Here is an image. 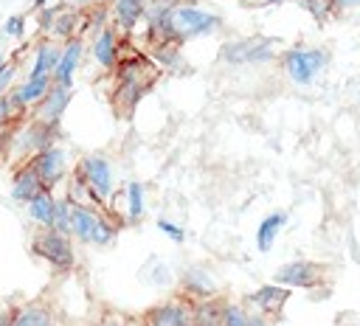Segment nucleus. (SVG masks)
Segmentation results:
<instances>
[{
  "mask_svg": "<svg viewBox=\"0 0 360 326\" xmlns=\"http://www.w3.org/2000/svg\"><path fill=\"white\" fill-rule=\"evenodd\" d=\"M124 39H127V37L110 22V25L93 31L90 45H87V53H90V59H93L104 73H112L115 65H118L121 56H124Z\"/></svg>",
  "mask_w": 360,
  "mask_h": 326,
  "instance_id": "nucleus-7",
  "label": "nucleus"
},
{
  "mask_svg": "<svg viewBox=\"0 0 360 326\" xmlns=\"http://www.w3.org/2000/svg\"><path fill=\"white\" fill-rule=\"evenodd\" d=\"M284 225H287V214L284 211H273V214H267L259 222V228H256V247H259V253H270L273 250V244H276V239H278Z\"/></svg>",
  "mask_w": 360,
  "mask_h": 326,
  "instance_id": "nucleus-23",
  "label": "nucleus"
},
{
  "mask_svg": "<svg viewBox=\"0 0 360 326\" xmlns=\"http://www.w3.org/2000/svg\"><path fill=\"white\" fill-rule=\"evenodd\" d=\"M84 53H87V45H84L82 37H73V39L62 42V59H59V65H56V70H53V76H51L53 84L73 87V76H76V70H79Z\"/></svg>",
  "mask_w": 360,
  "mask_h": 326,
  "instance_id": "nucleus-18",
  "label": "nucleus"
},
{
  "mask_svg": "<svg viewBox=\"0 0 360 326\" xmlns=\"http://www.w3.org/2000/svg\"><path fill=\"white\" fill-rule=\"evenodd\" d=\"M56 138H59V129L45 126V124H39V121L28 118V121H25L20 129H14L11 143L20 149L22 160H28V157H34L37 152H42V149L53 146V143H56Z\"/></svg>",
  "mask_w": 360,
  "mask_h": 326,
  "instance_id": "nucleus-11",
  "label": "nucleus"
},
{
  "mask_svg": "<svg viewBox=\"0 0 360 326\" xmlns=\"http://www.w3.org/2000/svg\"><path fill=\"white\" fill-rule=\"evenodd\" d=\"M335 3V11H354L360 8V0H332Z\"/></svg>",
  "mask_w": 360,
  "mask_h": 326,
  "instance_id": "nucleus-34",
  "label": "nucleus"
},
{
  "mask_svg": "<svg viewBox=\"0 0 360 326\" xmlns=\"http://www.w3.org/2000/svg\"><path fill=\"white\" fill-rule=\"evenodd\" d=\"M278 67L284 79L295 87H309L315 84L326 67H329V51L321 45H290L278 56Z\"/></svg>",
  "mask_w": 360,
  "mask_h": 326,
  "instance_id": "nucleus-2",
  "label": "nucleus"
},
{
  "mask_svg": "<svg viewBox=\"0 0 360 326\" xmlns=\"http://www.w3.org/2000/svg\"><path fill=\"white\" fill-rule=\"evenodd\" d=\"M56 0H34V11H39V8H45V6H53Z\"/></svg>",
  "mask_w": 360,
  "mask_h": 326,
  "instance_id": "nucleus-37",
  "label": "nucleus"
},
{
  "mask_svg": "<svg viewBox=\"0 0 360 326\" xmlns=\"http://www.w3.org/2000/svg\"><path fill=\"white\" fill-rule=\"evenodd\" d=\"M146 6H149V0H110V3H107V8H110V22H112L124 37H132V34L143 25Z\"/></svg>",
  "mask_w": 360,
  "mask_h": 326,
  "instance_id": "nucleus-16",
  "label": "nucleus"
},
{
  "mask_svg": "<svg viewBox=\"0 0 360 326\" xmlns=\"http://www.w3.org/2000/svg\"><path fill=\"white\" fill-rule=\"evenodd\" d=\"M6 62H8V59H6V56H3V53H0V70H3V67H6Z\"/></svg>",
  "mask_w": 360,
  "mask_h": 326,
  "instance_id": "nucleus-38",
  "label": "nucleus"
},
{
  "mask_svg": "<svg viewBox=\"0 0 360 326\" xmlns=\"http://www.w3.org/2000/svg\"><path fill=\"white\" fill-rule=\"evenodd\" d=\"M53 211H56V194H53L51 188L39 191V194L25 205V214H28V219H31L37 228H51Z\"/></svg>",
  "mask_w": 360,
  "mask_h": 326,
  "instance_id": "nucleus-22",
  "label": "nucleus"
},
{
  "mask_svg": "<svg viewBox=\"0 0 360 326\" xmlns=\"http://www.w3.org/2000/svg\"><path fill=\"white\" fill-rule=\"evenodd\" d=\"M248 326H273V320H270L267 315H259V312L250 309V323H248Z\"/></svg>",
  "mask_w": 360,
  "mask_h": 326,
  "instance_id": "nucleus-35",
  "label": "nucleus"
},
{
  "mask_svg": "<svg viewBox=\"0 0 360 326\" xmlns=\"http://www.w3.org/2000/svg\"><path fill=\"white\" fill-rule=\"evenodd\" d=\"M31 253L42 261H48L56 273H70L76 267V247L73 236L59 233L53 228H39L31 239Z\"/></svg>",
  "mask_w": 360,
  "mask_h": 326,
  "instance_id": "nucleus-5",
  "label": "nucleus"
},
{
  "mask_svg": "<svg viewBox=\"0 0 360 326\" xmlns=\"http://www.w3.org/2000/svg\"><path fill=\"white\" fill-rule=\"evenodd\" d=\"M298 3L304 6V11H307L315 22H326V20H332V17L338 14L332 0H298Z\"/></svg>",
  "mask_w": 360,
  "mask_h": 326,
  "instance_id": "nucleus-28",
  "label": "nucleus"
},
{
  "mask_svg": "<svg viewBox=\"0 0 360 326\" xmlns=\"http://www.w3.org/2000/svg\"><path fill=\"white\" fill-rule=\"evenodd\" d=\"M70 236L79 244L110 247L115 242V236H118V225L101 208L73 205V214H70Z\"/></svg>",
  "mask_w": 360,
  "mask_h": 326,
  "instance_id": "nucleus-4",
  "label": "nucleus"
},
{
  "mask_svg": "<svg viewBox=\"0 0 360 326\" xmlns=\"http://www.w3.org/2000/svg\"><path fill=\"white\" fill-rule=\"evenodd\" d=\"M180 295L188 298L191 304L197 301H208V298H217L219 295V284L214 278V273L202 264H191L180 273Z\"/></svg>",
  "mask_w": 360,
  "mask_h": 326,
  "instance_id": "nucleus-12",
  "label": "nucleus"
},
{
  "mask_svg": "<svg viewBox=\"0 0 360 326\" xmlns=\"http://www.w3.org/2000/svg\"><path fill=\"white\" fill-rule=\"evenodd\" d=\"M287 3H295V0H245V6H250V8H278Z\"/></svg>",
  "mask_w": 360,
  "mask_h": 326,
  "instance_id": "nucleus-33",
  "label": "nucleus"
},
{
  "mask_svg": "<svg viewBox=\"0 0 360 326\" xmlns=\"http://www.w3.org/2000/svg\"><path fill=\"white\" fill-rule=\"evenodd\" d=\"M143 326H194V304L183 295L152 304L143 315H141Z\"/></svg>",
  "mask_w": 360,
  "mask_h": 326,
  "instance_id": "nucleus-10",
  "label": "nucleus"
},
{
  "mask_svg": "<svg viewBox=\"0 0 360 326\" xmlns=\"http://www.w3.org/2000/svg\"><path fill=\"white\" fill-rule=\"evenodd\" d=\"M152 84L155 82H143V79H115V87H112L110 98H112V104L121 115H129L138 107V101L152 90Z\"/></svg>",
  "mask_w": 360,
  "mask_h": 326,
  "instance_id": "nucleus-20",
  "label": "nucleus"
},
{
  "mask_svg": "<svg viewBox=\"0 0 360 326\" xmlns=\"http://www.w3.org/2000/svg\"><path fill=\"white\" fill-rule=\"evenodd\" d=\"M70 214H73V202H70L65 194L56 197V211H53V222H51V228L59 230V233H68V236H70Z\"/></svg>",
  "mask_w": 360,
  "mask_h": 326,
  "instance_id": "nucleus-27",
  "label": "nucleus"
},
{
  "mask_svg": "<svg viewBox=\"0 0 360 326\" xmlns=\"http://www.w3.org/2000/svg\"><path fill=\"white\" fill-rule=\"evenodd\" d=\"M11 326H62V318L51 301L34 298L11 306Z\"/></svg>",
  "mask_w": 360,
  "mask_h": 326,
  "instance_id": "nucleus-13",
  "label": "nucleus"
},
{
  "mask_svg": "<svg viewBox=\"0 0 360 326\" xmlns=\"http://www.w3.org/2000/svg\"><path fill=\"white\" fill-rule=\"evenodd\" d=\"M3 34L11 37V39H20L25 34V17L22 14H11L6 22H3Z\"/></svg>",
  "mask_w": 360,
  "mask_h": 326,
  "instance_id": "nucleus-31",
  "label": "nucleus"
},
{
  "mask_svg": "<svg viewBox=\"0 0 360 326\" xmlns=\"http://www.w3.org/2000/svg\"><path fill=\"white\" fill-rule=\"evenodd\" d=\"M326 267L309 259H295V261H284L276 267L273 273V284H281L287 289H315L323 281Z\"/></svg>",
  "mask_w": 360,
  "mask_h": 326,
  "instance_id": "nucleus-9",
  "label": "nucleus"
},
{
  "mask_svg": "<svg viewBox=\"0 0 360 326\" xmlns=\"http://www.w3.org/2000/svg\"><path fill=\"white\" fill-rule=\"evenodd\" d=\"M146 56L155 62L158 70L163 73H180L186 65H183V45L174 42V39H166V42H155V45H146Z\"/></svg>",
  "mask_w": 360,
  "mask_h": 326,
  "instance_id": "nucleus-21",
  "label": "nucleus"
},
{
  "mask_svg": "<svg viewBox=\"0 0 360 326\" xmlns=\"http://www.w3.org/2000/svg\"><path fill=\"white\" fill-rule=\"evenodd\" d=\"M250 323V309L245 301H225L222 304V326H248Z\"/></svg>",
  "mask_w": 360,
  "mask_h": 326,
  "instance_id": "nucleus-26",
  "label": "nucleus"
},
{
  "mask_svg": "<svg viewBox=\"0 0 360 326\" xmlns=\"http://www.w3.org/2000/svg\"><path fill=\"white\" fill-rule=\"evenodd\" d=\"M28 160L34 163V169H37V174H39V180H42V185L51 188V191H56V185H62V183L70 177V171H73L70 155H68V149L59 146V143H53V146L37 152V155L28 157Z\"/></svg>",
  "mask_w": 360,
  "mask_h": 326,
  "instance_id": "nucleus-8",
  "label": "nucleus"
},
{
  "mask_svg": "<svg viewBox=\"0 0 360 326\" xmlns=\"http://www.w3.org/2000/svg\"><path fill=\"white\" fill-rule=\"evenodd\" d=\"M287 298H290V289L270 281V284H262L259 289L248 292V295H245V306L253 309V312H259V315H267L270 320H276V318L281 315Z\"/></svg>",
  "mask_w": 360,
  "mask_h": 326,
  "instance_id": "nucleus-15",
  "label": "nucleus"
},
{
  "mask_svg": "<svg viewBox=\"0 0 360 326\" xmlns=\"http://www.w3.org/2000/svg\"><path fill=\"white\" fill-rule=\"evenodd\" d=\"M39 191H45V185H42L34 163L31 160H20L14 166V171H11V188H8L11 200L20 202V205H28Z\"/></svg>",
  "mask_w": 360,
  "mask_h": 326,
  "instance_id": "nucleus-17",
  "label": "nucleus"
},
{
  "mask_svg": "<svg viewBox=\"0 0 360 326\" xmlns=\"http://www.w3.org/2000/svg\"><path fill=\"white\" fill-rule=\"evenodd\" d=\"M62 59V42L53 37H42L34 45V62L25 73V79H42V76H53L56 65Z\"/></svg>",
  "mask_w": 360,
  "mask_h": 326,
  "instance_id": "nucleus-19",
  "label": "nucleus"
},
{
  "mask_svg": "<svg viewBox=\"0 0 360 326\" xmlns=\"http://www.w3.org/2000/svg\"><path fill=\"white\" fill-rule=\"evenodd\" d=\"M73 169L84 177L87 188L93 191V197L98 200V205L107 211V202L115 194V166H112V160L107 155H101V152H93V155L79 157V163Z\"/></svg>",
  "mask_w": 360,
  "mask_h": 326,
  "instance_id": "nucleus-6",
  "label": "nucleus"
},
{
  "mask_svg": "<svg viewBox=\"0 0 360 326\" xmlns=\"http://www.w3.org/2000/svg\"><path fill=\"white\" fill-rule=\"evenodd\" d=\"M17 121H22V118L14 112V107H11V101H8V93L0 96V132L8 129V126H14Z\"/></svg>",
  "mask_w": 360,
  "mask_h": 326,
  "instance_id": "nucleus-30",
  "label": "nucleus"
},
{
  "mask_svg": "<svg viewBox=\"0 0 360 326\" xmlns=\"http://www.w3.org/2000/svg\"><path fill=\"white\" fill-rule=\"evenodd\" d=\"M62 6H65V3H53V6H45V8H39V11H37V25H39V31H42L45 37L51 34L53 20H56V14L62 11Z\"/></svg>",
  "mask_w": 360,
  "mask_h": 326,
  "instance_id": "nucleus-29",
  "label": "nucleus"
},
{
  "mask_svg": "<svg viewBox=\"0 0 360 326\" xmlns=\"http://www.w3.org/2000/svg\"><path fill=\"white\" fill-rule=\"evenodd\" d=\"M70 98H73V87L51 84V90L45 93V98L31 110V118H34V121H39V124H45V126L59 129L62 115H65V110H68Z\"/></svg>",
  "mask_w": 360,
  "mask_h": 326,
  "instance_id": "nucleus-14",
  "label": "nucleus"
},
{
  "mask_svg": "<svg viewBox=\"0 0 360 326\" xmlns=\"http://www.w3.org/2000/svg\"><path fill=\"white\" fill-rule=\"evenodd\" d=\"M278 56H281L278 39L262 37V34L225 39L219 48V62L231 67H259V65H270Z\"/></svg>",
  "mask_w": 360,
  "mask_h": 326,
  "instance_id": "nucleus-3",
  "label": "nucleus"
},
{
  "mask_svg": "<svg viewBox=\"0 0 360 326\" xmlns=\"http://www.w3.org/2000/svg\"><path fill=\"white\" fill-rule=\"evenodd\" d=\"M158 230H163L172 242H177V244H183L186 242V230L177 225V222H172V219H158Z\"/></svg>",
  "mask_w": 360,
  "mask_h": 326,
  "instance_id": "nucleus-32",
  "label": "nucleus"
},
{
  "mask_svg": "<svg viewBox=\"0 0 360 326\" xmlns=\"http://www.w3.org/2000/svg\"><path fill=\"white\" fill-rule=\"evenodd\" d=\"M124 208H127V222H141L146 214V197H143V185L141 183H127L124 185Z\"/></svg>",
  "mask_w": 360,
  "mask_h": 326,
  "instance_id": "nucleus-24",
  "label": "nucleus"
},
{
  "mask_svg": "<svg viewBox=\"0 0 360 326\" xmlns=\"http://www.w3.org/2000/svg\"><path fill=\"white\" fill-rule=\"evenodd\" d=\"M101 326H127V318H118V315H110L101 320Z\"/></svg>",
  "mask_w": 360,
  "mask_h": 326,
  "instance_id": "nucleus-36",
  "label": "nucleus"
},
{
  "mask_svg": "<svg viewBox=\"0 0 360 326\" xmlns=\"http://www.w3.org/2000/svg\"><path fill=\"white\" fill-rule=\"evenodd\" d=\"M222 304L225 298H208L194 304V326H222Z\"/></svg>",
  "mask_w": 360,
  "mask_h": 326,
  "instance_id": "nucleus-25",
  "label": "nucleus"
},
{
  "mask_svg": "<svg viewBox=\"0 0 360 326\" xmlns=\"http://www.w3.org/2000/svg\"><path fill=\"white\" fill-rule=\"evenodd\" d=\"M222 28H225L222 14L211 11L208 6H202L197 0H180L166 17V39H174L180 45H186L191 39L214 37Z\"/></svg>",
  "mask_w": 360,
  "mask_h": 326,
  "instance_id": "nucleus-1",
  "label": "nucleus"
}]
</instances>
